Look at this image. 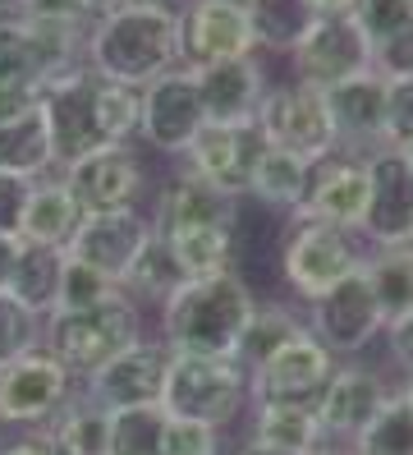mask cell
Returning <instances> with one entry per match:
<instances>
[{
    "instance_id": "6da1fadb",
    "label": "cell",
    "mask_w": 413,
    "mask_h": 455,
    "mask_svg": "<svg viewBox=\"0 0 413 455\" xmlns=\"http://www.w3.org/2000/svg\"><path fill=\"white\" fill-rule=\"evenodd\" d=\"M46 116L55 133V171L74 156L106 148V143H133L138 120H143V88L115 84L97 74L92 65H78L46 84Z\"/></svg>"
},
{
    "instance_id": "7a4b0ae2",
    "label": "cell",
    "mask_w": 413,
    "mask_h": 455,
    "mask_svg": "<svg viewBox=\"0 0 413 455\" xmlns=\"http://www.w3.org/2000/svg\"><path fill=\"white\" fill-rule=\"evenodd\" d=\"M258 294L239 272L193 276L179 281L161 299V340L175 355H207V359H239V340Z\"/></svg>"
},
{
    "instance_id": "3957f363",
    "label": "cell",
    "mask_w": 413,
    "mask_h": 455,
    "mask_svg": "<svg viewBox=\"0 0 413 455\" xmlns=\"http://www.w3.org/2000/svg\"><path fill=\"white\" fill-rule=\"evenodd\" d=\"M88 65L115 84L147 88L179 69V14L152 5H120L88 23Z\"/></svg>"
},
{
    "instance_id": "277c9868",
    "label": "cell",
    "mask_w": 413,
    "mask_h": 455,
    "mask_svg": "<svg viewBox=\"0 0 413 455\" xmlns=\"http://www.w3.org/2000/svg\"><path fill=\"white\" fill-rule=\"evenodd\" d=\"M133 340H143V304L129 294H110L88 308H51L42 317V345L60 359L74 382H88L97 368L124 355Z\"/></svg>"
},
{
    "instance_id": "5b68a950",
    "label": "cell",
    "mask_w": 413,
    "mask_h": 455,
    "mask_svg": "<svg viewBox=\"0 0 413 455\" xmlns=\"http://www.w3.org/2000/svg\"><path fill=\"white\" fill-rule=\"evenodd\" d=\"M78 65H88V23L37 14L0 19V88L46 92V84Z\"/></svg>"
},
{
    "instance_id": "8992f818",
    "label": "cell",
    "mask_w": 413,
    "mask_h": 455,
    "mask_svg": "<svg viewBox=\"0 0 413 455\" xmlns=\"http://www.w3.org/2000/svg\"><path fill=\"white\" fill-rule=\"evenodd\" d=\"M248 400H253V372L239 359H207V355H175L165 368L161 410L179 419H198L211 427H230Z\"/></svg>"
},
{
    "instance_id": "52a82bcc",
    "label": "cell",
    "mask_w": 413,
    "mask_h": 455,
    "mask_svg": "<svg viewBox=\"0 0 413 455\" xmlns=\"http://www.w3.org/2000/svg\"><path fill=\"white\" fill-rule=\"evenodd\" d=\"M363 267V244L353 230H340L330 221L290 217L285 244H281V281L298 304H313L317 294L340 285L349 272Z\"/></svg>"
},
{
    "instance_id": "ba28073f",
    "label": "cell",
    "mask_w": 413,
    "mask_h": 455,
    "mask_svg": "<svg viewBox=\"0 0 413 455\" xmlns=\"http://www.w3.org/2000/svg\"><path fill=\"white\" fill-rule=\"evenodd\" d=\"M258 129L271 148H281L303 162H322L330 156L336 143V129H330V111H326V92L308 88V84H271L262 106H258Z\"/></svg>"
},
{
    "instance_id": "9c48e42d",
    "label": "cell",
    "mask_w": 413,
    "mask_h": 455,
    "mask_svg": "<svg viewBox=\"0 0 413 455\" xmlns=\"http://www.w3.org/2000/svg\"><path fill=\"white\" fill-rule=\"evenodd\" d=\"M74 395V372L46 345L0 363V423L10 427H46Z\"/></svg>"
},
{
    "instance_id": "30bf717a",
    "label": "cell",
    "mask_w": 413,
    "mask_h": 455,
    "mask_svg": "<svg viewBox=\"0 0 413 455\" xmlns=\"http://www.w3.org/2000/svg\"><path fill=\"white\" fill-rule=\"evenodd\" d=\"M372 69V42L363 37L353 14H317L313 28L303 33L290 51V74L294 84L308 88H336L353 74Z\"/></svg>"
},
{
    "instance_id": "8fae6325",
    "label": "cell",
    "mask_w": 413,
    "mask_h": 455,
    "mask_svg": "<svg viewBox=\"0 0 413 455\" xmlns=\"http://www.w3.org/2000/svg\"><path fill=\"white\" fill-rule=\"evenodd\" d=\"M266 152V139L258 120L243 124H203L198 139H193L179 156V171L211 184V189L230 194V198H248V184H253V171Z\"/></svg>"
},
{
    "instance_id": "7c38bea8",
    "label": "cell",
    "mask_w": 413,
    "mask_h": 455,
    "mask_svg": "<svg viewBox=\"0 0 413 455\" xmlns=\"http://www.w3.org/2000/svg\"><path fill=\"white\" fill-rule=\"evenodd\" d=\"M303 323H308V331L336 359H353L381 336L385 313H381L377 294H372V285L363 276V267H358V272H349L340 285H330L326 294H317V299L308 304V317H303Z\"/></svg>"
},
{
    "instance_id": "4fadbf2b",
    "label": "cell",
    "mask_w": 413,
    "mask_h": 455,
    "mask_svg": "<svg viewBox=\"0 0 413 455\" xmlns=\"http://www.w3.org/2000/svg\"><path fill=\"white\" fill-rule=\"evenodd\" d=\"M336 368H340V359L330 355L313 331H303L285 345V350H275L262 368H253V405L317 410V400L326 395Z\"/></svg>"
},
{
    "instance_id": "5bb4252c",
    "label": "cell",
    "mask_w": 413,
    "mask_h": 455,
    "mask_svg": "<svg viewBox=\"0 0 413 455\" xmlns=\"http://www.w3.org/2000/svg\"><path fill=\"white\" fill-rule=\"evenodd\" d=\"M179 14V65L203 69L216 60L258 56V37L243 0H184Z\"/></svg>"
},
{
    "instance_id": "9a60e30c",
    "label": "cell",
    "mask_w": 413,
    "mask_h": 455,
    "mask_svg": "<svg viewBox=\"0 0 413 455\" xmlns=\"http://www.w3.org/2000/svg\"><path fill=\"white\" fill-rule=\"evenodd\" d=\"M358 239L372 249L413 244V166L409 152L377 148L368 152V212L358 221Z\"/></svg>"
},
{
    "instance_id": "2e32d148",
    "label": "cell",
    "mask_w": 413,
    "mask_h": 455,
    "mask_svg": "<svg viewBox=\"0 0 413 455\" xmlns=\"http://www.w3.org/2000/svg\"><path fill=\"white\" fill-rule=\"evenodd\" d=\"M207 124L203 97H198V78L188 65L152 78L143 88V120H138V139L161 156H184V148L198 139V129Z\"/></svg>"
},
{
    "instance_id": "e0dca14e",
    "label": "cell",
    "mask_w": 413,
    "mask_h": 455,
    "mask_svg": "<svg viewBox=\"0 0 413 455\" xmlns=\"http://www.w3.org/2000/svg\"><path fill=\"white\" fill-rule=\"evenodd\" d=\"M69 194L78 198L83 212H124V207H138L147 189V171L138 162L133 143H106V148H92L74 156L69 166H60Z\"/></svg>"
},
{
    "instance_id": "ac0fdd59",
    "label": "cell",
    "mask_w": 413,
    "mask_h": 455,
    "mask_svg": "<svg viewBox=\"0 0 413 455\" xmlns=\"http://www.w3.org/2000/svg\"><path fill=\"white\" fill-rule=\"evenodd\" d=\"M165 368H171V345L165 340H133L124 355H115L106 368H97L83 395L101 405L106 414L115 410H143V405H161L165 395Z\"/></svg>"
},
{
    "instance_id": "d6986e66",
    "label": "cell",
    "mask_w": 413,
    "mask_h": 455,
    "mask_svg": "<svg viewBox=\"0 0 413 455\" xmlns=\"http://www.w3.org/2000/svg\"><path fill=\"white\" fill-rule=\"evenodd\" d=\"M0 171L23 180H42L55 171V133L42 92L0 88Z\"/></svg>"
},
{
    "instance_id": "ffe728a7",
    "label": "cell",
    "mask_w": 413,
    "mask_h": 455,
    "mask_svg": "<svg viewBox=\"0 0 413 455\" xmlns=\"http://www.w3.org/2000/svg\"><path fill=\"white\" fill-rule=\"evenodd\" d=\"M152 239V221L147 212L124 207V212H88L78 226V235L69 239V258L88 262L92 272H101L110 285H124V276L133 272L138 253Z\"/></svg>"
},
{
    "instance_id": "44dd1931",
    "label": "cell",
    "mask_w": 413,
    "mask_h": 455,
    "mask_svg": "<svg viewBox=\"0 0 413 455\" xmlns=\"http://www.w3.org/2000/svg\"><path fill=\"white\" fill-rule=\"evenodd\" d=\"M368 212V156L336 148L330 156L313 162L308 171V189L294 217H313V221H330L340 230L358 235V221Z\"/></svg>"
},
{
    "instance_id": "7402d4cb",
    "label": "cell",
    "mask_w": 413,
    "mask_h": 455,
    "mask_svg": "<svg viewBox=\"0 0 413 455\" xmlns=\"http://www.w3.org/2000/svg\"><path fill=\"white\" fill-rule=\"evenodd\" d=\"M326 111H330L336 143L345 152L368 156L385 148V74L368 69V74H353L345 84L326 88Z\"/></svg>"
},
{
    "instance_id": "603a6c76",
    "label": "cell",
    "mask_w": 413,
    "mask_h": 455,
    "mask_svg": "<svg viewBox=\"0 0 413 455\" xmlns=\"http://www.w3.org/2000/svg\"><path fill=\"white\" fill-rule=\"evenodd\" d=\"M198 78V97H203V111L211 124H243V120H258V106L271 88V78L262 69L258 56H234V60H216L193 69Z\"/></svg>"
},
{
    "instance_id": "cb8c5ba5",
    "label": "cell",
    "mask_w": 413,
    "mask_h": 455,
    "mask_svg": "<svg viewBox=\"0 0 413 455\" xmlns=\"http://www.w3.org/2000/svg\"><path fill=\"white\" fill-rule=\"evenodd\" d=\"M385 400H391V387L381 382V372L358 368V363H340L326 395L317 400V423H322L326 442H353L377 419V410Z\"/></svg>"
},
{
    "instance_id": "d4e9b609",
    "label": "cell",
    "mask_w": 413,
    "mask_h": 455,
    "mask_svg": "<svg viewBox=\"0 0 413 455\" xmlns=\"http://www.w3.org/2000/svg\"><path fill=\"white\" fill-rule=\"evenodd\" d=\"M147 221L156 235H175V230H198V226H239V198L211 189V184L175 175L161 184V194L147 212Z\"/></svg>"
},
{
    "instance_id": "484cf974",
    "label": "cell",
    "mask_w": 413,
    "mask_h": 455,
    "mask_svg": "<svg viewBox=\"0 0 413 455\" xmlns=\"http://www.w3.org/2000/svg\"><path fill=\"white\" fill-rule=\"evenodd\" d=\"M88 212L78 207V198L69 194L65 175H42L33 180V194L23 207V226H19V244H37V249H69V239L78 235Z\"/></svg>"
},
{
    "instance_id": "4316f807",
    "label": "cell",
    "mask_w": 413,
    "mask_h": 455,
    "mask_svg": "<svg viewBox=\"0 0 413 455\" xmlns=\"http://www.w3.org/2000/svg\"><path fill=\"white\" fill-rule=\"evenodd\" d=\"M248 442L271 446V451H294V455H317L326 446V433L317 423V410L298 405H253V427Z\"/></svg>"
},
{
    "instance_id": "83f0119b",
    "label": "cell",
    "mask_w": 413,
    "mask_h": 455,
    "mask_svg": "<svg viewBox=\"0 0 413 455\" xmlns=\"http://www.w3.org/2000/svg\"><path fill=\"white\" fill-rule=\"evenodd\" d=\"M171 249L179 276H216V272H234V226H198V230H175V235H156Z\"/></svg>"
},
{
    "instance_id": "f1b7e54d",
    "label": "cell",
    "mask_w": 413,
    "mask_h": 455,
    "mask_svg": "<svg viewBox=\"0 0 413 455\" xmlns=\"http://www.w3.org/2000/svg\"><path fill=\"white\" fill-rule=\"evenodd\" d=\"M42 433L51 437V446L60 455H106L110 414L101 405H92L88 395H69V405L55 414Z\"/></svg>"
},
{
    "instance_id": "f546056e",
    "label": "cell",
    "mask_w": 413,
    "mask_h": 455,
    "mask_svg": "<svg viewBox=\"0 0 413 455\" xmlns=\"http://www.w3.org/2000/svg\"><path fill=\"white\" fill-rule=\"evenodd\" d=\"M308 162L303 156H290L281 148H271L262 152V162L253 171V184H248V194H253L262 207H275V212H285V217H294L298 203H303V189H308Z\"/></svg>"
},
{
    "instance_id": "4dcf8cb0",
    "label": "cell",
    "mask_w": 413,
    "mask_h": 455,
    "mask_svg": "<svg viewBox=\"0 0 413 455\" xmlns=\"http://www.w3.org/2000/svg\"><path fill=\"white\" fill-rule=\"evenodd\" d=\"M248 5V23H253L258 51H275V56H290L294 42L313 28V0H243Z\"/></svg>"
},
{
    "instance_id": "1f68e13d",
    "label": "cell",
    "mask_w": 413,
    "mask_h": 455,
    "mask_svg": "<svg viewBox=\"0 0 413 455\" xmlns=\"http://www.w3.org/2000/svg\"><path fill=\"white\" fill-rule=\"evenodd\" d=\"M60 267H65V249L23 244L5 290L14 294V299H23L37 317H46V313L55 308V294H60Z\"/></svg>"
},
{
    "instance_id": "d6a6232c",
    "label": "cell",
    "mask_w": 413,
    "mask_h": 455,
    "mask_svg": "<svg viewBox=\"0 0 413 455\" xmlns=\"http://www.w3.org/2000/svg\"><path fill=\"white\" fill-rule=\"evenodd\" d=\"M303 331H308V323H303L294 308H285V304H262V299H258L253 317H248V331H243V340H239V363L253 372V368H262L275 350H285V345H290L294 336H303Z\"/></svg>"
},
{
    "instance_id": "836d02e7",
    "label": "cell",
    "mask_w": 413,
    "mask_h": 455,
    "mask_svg": "<svg viewBox=\"0 0 413 455\" xmlns=\"http://www.w3.org/2000/svg\"><path fill=\"white\" fill-rule=\"evenodd\" d=\"M363 276L385 317L413 308V244H391L363 253Z\"/></svg>"
},
{
    "instance_id": "e575fe53",
    "label": "cell",
    "mask_w": 413,
    "mask_h": 455,
    "mask_svg": "<svg viewBox=\"0 0 413 455\" xmlns=\"http://www.w3.org/2000/svg\"><path fill=\"white\" fill-rule=\"evenodd\" d=\"M358 455H413V400L391 391L377 419L349 442Z\"/></svg>"
},
{
    "instance_id": "d590c367",
    "label": "cell",
    "mask_w": 413,
    "mask_h": 455,
    "mask_svg": "<svg viewBox=\"0 0 413 455\" xmlns=\"http://www.w3.org/2000/svg\"><path fill=\"white\" fill-rule=\"evenodd\" d=\"M184 276H179V267H175V258H171V249L156 239V230H152V239H147V249L138 253V262H133V272L124 276V294L129 299H138V304H161L165 294H171L175 285H179Z\"/></svg>"
},
{
    "instance_id": "8d00e7d4",
    "label": "cell",
    "mask_w": 413,
    "mask_h": 455,
    "mask_svg": "<svg viewBox=\"0 0 413 455\" xmlns=\"http://www.w3.org/2000/svg\"><path fill=\"white\" fill-rule=\"evenodd\" d=\"M161 427H165V410L161 405L115 410L110 414L106 455H161Z\"/></svg>"
},
{
    "instance_id": "74e56055",
    "label": "cell",
    "mask_w": 413,
    "mask_h": 455,
    "mask_svg": "<svg viewBox=\"0 0 413 455\" xmlns=\"http://www.w3.org/2000/svg\"><path fill=\"white\" fill-rule=\"evenodd\" d=\"M37 345H42V317L23 299H14L10 290H0V363L37 350Z\"/></svg>"
},
{
    "instance_id": "f35d334b",
    "label": "cell",
    "mask_w": 413,
    "mask_h": 455,
    "mask_svg": "<svg viewBox=\"0 0 413 455\" xmlns=\"http://www.w3.org/2000/svg\"><path fill=\"white\" fill-rule=\"evenodd\" d=\"M161 455H226V437H220V427H211V423L165 414Z\"/></svg>"
},
{
    "instance_id": "ab89813d",
    "label": "cell",
    "mask_w": 413,
    "mask_h": 455,
    "mask_svg": "<svg viewBox=\"0 0 413 455\" xmlns=\"http://www.w3.org/2000/svg\"><path fill=\"white\" fill-rule=\"evenodd\" d=\"M110 294H120V285H110L101 272H92L88 262H78L65 253V267H60V294H55V308H88V304H101Z\"/></svg>"
},
{
    "instance_id": "60d3db41",
    "label": "cell",
    "mask_w": 413,
    "mask_h": 455,
    "mask_svg": "<svg viewBox=\"0 0 413 455\" xmlns=\"http://www.w3.org/2000/svg\"><path fill=\"white\" fill-rule=\"evenodd\" d=\"M353 19H358V28H363V37L377 51L413 23V0H358Z\"/></svg>"
},
{
    "instance_id": "b9f144b4",
    "label": "cell",
    "mask_w": 413,
    "mask_h": 455,
    "mask_svg": "<svg viewBox=\"0 0 413 455\" xmlns=\"http://www.w3.org/2000/svg\"><path fill=\"white\" fill-rule=\"evenodd\" d=\"M385 148H413V78H385Z\"/></svg>"
},
{
    "instance_id": "7bdbcfd3",
    "label": "cell",
    "mask_w": 413,
    "mask_h": 455,
    "mask_svg": "<svg viewBox=\"0 0 413 455\" xmlns=\"http://www.w3.org/2000/svg\"><path fill=\"white\" fill-rule=\"evenodd\" d=\"M28 194H33V180L0 171V235H19V226H23V207H28Z\"/></svg>"
},
{
    "instance_id": "ee69618b",
    "label": "cell",
    "mask_w": 413,
    "mask_h": 455,
    "mask_svg": "<svg viewBox=\"0 0 413 455\" xmlns=\"http://www.w3.org/2000/svg\"><path fill=\"white\" fill-rule=\"evenodd\" d=\"M372 69L385 78H413V23L404 33H395L385 46L372 51Z\"/></svg>"
},
{
    "instance_id": "f6af8a7d",
    "label": "cell",
    "mask_w": 413,
    "mask_h": 455,
    "mask_svg": "<svg viewBox=\"0 0 413 455\" xmlns=\"http://www.w3.org/2000/svg\"><path fill=\"white\" fill-rule=\"evenodd\" d=\"M381 336H385V355H391L404 372H413V308H404V313H395V317H385Z\"/></svg>"
},
{
    "instance_id": "bcb514c9",
    "label": "cell",
    "mask_w": 413,
    "mask_h": 455,
    "mask_svg": "<svg viewBox=\"0 0 413 455\" xmlns=\"http://www.w3.org/2000/svg\"><path fill=\"white\" fill-rule=\"evenodd\" d=\"M23 14H37V19H65V23H92L88 5L83 0H28Z\"/></svg>"
},
{
    "instance_id": "7dc6e473",
    "label": "cell",
    "mask_w": 413,
    "mask_h": 455,
    "mask_svg": "<svg viewBox=\"0 0 413 455\" xmlns=\"http://www.w3.org/2000/svg\"><path fill=\"white\" fill-rule=\"evenodd\" d=\"M0 455H60L51 446V437L42 433V427H28V437L10 442V446H0Z\"/></svg>"
},
{
    "instance_id": "c3c4849f",
    "label": "cell",
    "mask_w": 413,
    "mask_h": 455,
    "mask_svg": "<svg viewBox=\"0 0 413 455\" xmlns=\"http://www.w3.org/2000/svg\"><path fill=\"white\" fill-rule=\"evenodd\" d=\"M19 235H0V290L10 285V272H14V262H19Z\"/></svg>"
},
{
    "instance_id": "681fc988",
    "label": "cell",
    "mask_w": 413,
    "mask_h": 455,
    "mask_svg": "<svg viewBox=\"0 0 413 455\" xmlns=\"http://www.w3.org/2000/svg\"><path fill=\"white\" fill-rule=\"evenodd\" d=\"M83 5H88V14H92V19H101L106 10H120L124 0H83Z\"/></svg>"
},
{
    "instance_id": "f907efd6",
    "label": "cell",
    "mask_w": 413,
    "mask_h": 455,
    "mask_svg": "<svg viewBox=\"0 0 413 455\" xmlns=\"http://www.w3.org/2000/svg\"><path fill=\"white\" fill-rule=\"evenodd\" d=\"M234 455H294V451H271V446H258V442H243Z\"/></svg>"
},
{
    "instance_id": "816d5d0a",
    "label": "cell",
    "mask_w": 413,
    "mask_h": 455,
    "mask_svg": "<svg viewBox=\"0 0 413 455\" xmlns=\"http://www.w3.org/2000/svg\"><path fill=\"white\" fill-rule=\"evenodd\" d=\"M124 5H152V10H179L184 0H124Z\"/></svg>"
},
{
    "instance_id": "f5cc1de1",
    "label": "cell",
    "mask_w": 413,
    "mask_h": 455,
    "mask_svg": "<svg viewBox=\"0 0 413 455\" xmlns=\"http://www.w3.org/2000/svg\"><path fill=\"white\" fill-rule=\"evenodd\" d=\"M28 10V0H0V19L5 14H23Z\"/></svg>"
},
{
    "instance_id": "db71d44e",
    "label": "cell",
    "mask_w": 413,
    "mask_h": 455,
    "mask_svg": "<svg viewBox=\"0 0 413 455\" xmlns=\"http://www.w3.org/2000/svg\"><path fill=\"white\" fill-rule=\"evenodd\" d=\"M317 455H358V451H353V446H330V442H326Z\"/></svg>"
},
{
    "instance_id": "11a10c76",
    "label": "cell",
    "mask_w": 413,
    "mask_h": 455,
    "mask_svg": "<svg viewBox=\"0 0 413 455\" xmlns=\"http://www.w3.org/2000/svg\"><path fill=\"white\" fill-rule=\"evenodd\" d=\"M400 395H404V400H413V372H404V382H400Z\"/></svg>"
}]
</instances>
